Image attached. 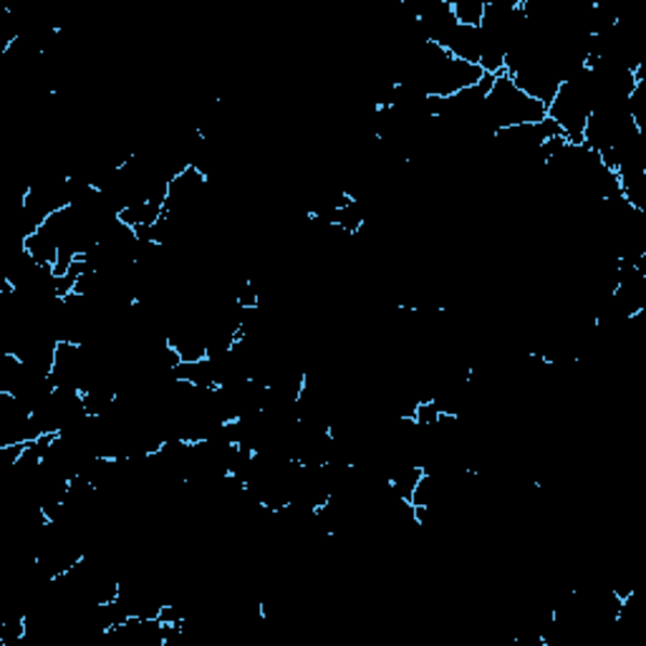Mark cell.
Listing matches in <instances>:
<instances>
[{
  "mask_svg": "<svg viewBox=\"0 0 646 646\" xmlns=\"http://www.w3.org/2000/svg\"><path fill=\"white\" fill-rule=\"evenodd\" d=\"M545 119H548V106L520 91L505 74L492 79V87L484 96V125H488L492 137L503 129L541 125Z\"/></svg>",
  "mask_w": 646,
  "mask_h": 646,
  "instance_id": "obj_1",
  "label": "cell"
},
{
  "mask_svg": "<svg viewBox=\"0 0 646 646\" xmlns=\"http://www.w3.org/2000/svg\"><path fill=\"white\" fill-rule=\"evenodd\" d=\"M484 3H488V0H450L455 21L460 26H470V28H480Z\"/></svg>",
  "mask_w": 646,
  "mask_h": 646,
  "instance_id": "obj_2",
  "label": "cell"
}]
</instances>
